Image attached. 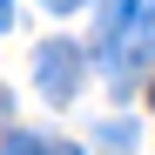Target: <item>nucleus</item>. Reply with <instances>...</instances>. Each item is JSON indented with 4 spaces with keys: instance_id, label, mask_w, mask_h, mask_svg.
Returning <instances> with one entry per match:
<instances>
[{
    "instance_id": "f257e3e1",
    "label": "nucleus",
    "mask_w": 155,
    "mask_h": 155,
    "mask_svg": "<svg viewBox=\"0 0 155 155\" xmlns=\"http://www.w3.org/2000/svg\"><path fill=\"white\" fill-rule=\"evenodd\" d=\"M34 81H41V94L54 101H74V88H81V47L74 41H47L41 54H34Z\"/></svg>"
},
{
    "instance_id": "f03ea898",
    "label": "nucleus",
    "mask_w": 155,
    "mask_h": 155,
    "mask_svg": "<svg viewBox=\"0 0 155 155\" xmlns=\"http://www.w3.org/2000/svg\"><path fill=\"white\" fill-rule=\"evenodd\" d=\"M135 20H142V0H101V14H94V41H101V54H108V61L128 47Z\"/></svg>"
},
{
    "instance_id": "7ed1b4c3",
    "label": "nucleus",
    "mask_w": 155,
    "mask_h": 155,
    "mask_svg": "<svg viewBox=\"0 0 155 155\" xmlns=\"http://www.w3.org/2000/svg\"><path fill=\"white\" fill-rule=\"evenodd\" d=\"M101 148L108 155H135V121H108L101 128Z\"/></svg>"
},
{
    "instance_id": "20e7f679",
    "label": "nucleus",
    "mask_w": 155,
    "mask_h": 155,
    "mask_svg": "<svg viewBox=\"0 0 155 155\" xmlns=\"http://www.w3.org/2000/svg\"><path fill=\"white\" fill-rule=\"evenodd\" d=\"M0 155H47V148H41L34 135H7V148H0Z\"/></svg>"
},
{
    "instance_id": "39448f33",
    "label": "nucleus",
    "mask_w": 155,
    "mask_h": 155,
    "mask_svg": "<svg viewBox=\"0 0 155 155\" xmlns=\"http://www.w3.org/2000/svg\"><path fill=\"white\" fill-rule=\"evenodd\" d=\"M14 27V0H0V34H7Z\"/></svg>"
},
{
    "instance_id": "423d86ee",
    "label": "nucleus",
    "mask_w": 155,
    "mask_h": 155,
    "mask_svg": "<svg viewBox=\"0 0 155 155\" xmlns=\"http://www.w3.org/2000/svg\"><path fill=\"white\" fill-rule=\"evenodd\" d=\"M74 7H81V0H47V14H74Z\"/></svg>"
},
{
    "instance_id": "0eeeda50",
    "label": "nucleus",
    "mask_w": 155,
    "mask_h": 155,
    "mask_svg": "<svg viewBox=\"0 0 155 155\" xmlns=\"http://www.w3.org/2000/svg\"><path fill=\"white\" fill-rule=\"evenodd\" d=\"M47 155H81V148H68V142H61V148H47Z\"/></svg>"
},
{
    "instance_id": "6e6552de",
    "label": "nucleus",
    "mask_w": 155,
    "mask_h": 155,
    "mask_svg": "<svg viewBox=\"0 0 155 155\" xmlns=\"http://www.w3.org/2000/svg\"><path fill=\"white\" fill-rule=\"evenodd\" d=\"M148 101H155V81H148Z\"/></svg>"
}]
</instances>
